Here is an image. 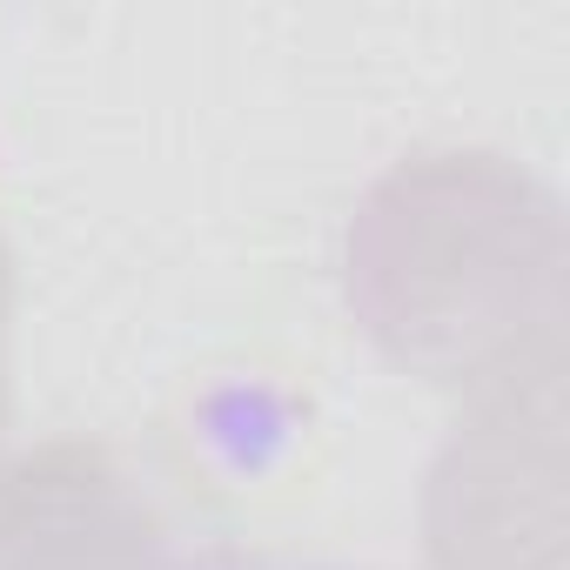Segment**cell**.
<instances>
[{
	"label": "cell",
	"mask_w": 570,
	"mask_h": 570,
	"mask_svg": "<svg viewBox=\"0 0 570 570\" xmlns=\"http://www.w3.org/2000/svg\"><path fill=\"white\" fill-rule=\"evenodd\" d=\"M336 268L356 336L423 390L470 403L570 363V215L503 148L443 141L376 168Z\"/></svg>",
	"instance_id": "6da1fadb"
},
{
	"label": "cell",
	"mask_w": 570,
	"mask_h": 570,
	"mask_svg": "<svg viewBox=\"0 0 570 570\" xmlns=\"http://www.w3.org/2000/svg\"><path fill=\"white\" fill-rule=\"evenodd\" d=\"M563 376L570 363L463 403L416 497V537L430 570H563Z\"/></svg>",
	"instance_id": "7a4b0ae2"
},
{
	"label": "cell",
	"mask_w": 570,
	"mask_h": 570,
	"mask_svg": "<svg viewBox=\"0 0 570 570\" xmlns=\"http://www.w3.org/2000/svg\"><path fill=\"white\" fill-rule=\"evenodd\" d=\"M0 570H188V557L101 436H41L0 456Z\"/></svg>",
	"instance_id": "3957f363"
},
{
	"label": "cell",
	"mask_w": 570,
	"mask_h": 570,
	"mask_svg": "<svg viewBox=\"0 0 570 570\" xmlns=\"http://www.w3.org/2000/svg\"><path fill=\"white\" fill-rule=\"evenodd\" d=\"M188 570H370V563H330V557H268V550H215Z\"/></svg>",
	"instance_id": "277c9868"
},
{
	"label": "cell",
	"mask_w": 570,
	"mask_h": 570,
	"mask_svg": "<svg viewBox=\"0 0 570 570\" xmlns=\"http://www.w3.org/2000/svg\"><path fill=\"white\" fill-rule=\"evenodd\" d=\"M8 323H14V255L0 242V436H8Z\"/></svg>",
	"instance_id": "5b68a950"
}]
</instances>
